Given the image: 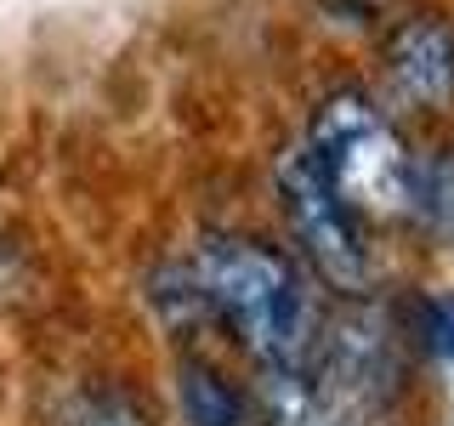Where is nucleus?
<instances>
[{
    "label": "nucleus",
    "instance_id": "obj_6",
    "mask_svg": "<svg viewBox=\"0 0 454 426\" xmlns=\"http://www.w3.org/2000/svg\"><path fill=\"white\" fill-rule=\"evenodd\" d=\"M182 398H188V415L193 426H239V398L227 392L222 375H210V369H188L182 375Z\"/></svg>",
    "mask_w": 454,
    "mask_h": 426
},
{
    "label": "nucleus",
    "instance_id": "obj_1",
    "mask_svg": "<svg viewBox=\"0 0 454 426\" xmlns=\"http://www.w3.org/2000/svg\"><path fill=\"white\" fill-rule=\"evenodd\" d=\"M193 284L199 302L216 307L267 369H295L307 359V296L278 250L250 245V239H205Z\"/></svg>",
    "mask_w": 454,
    "mask_h": 426
},
{
    "label": "nucleus",
    "instance_id": "obj_9",
    "mask_svg": "<svg viewBox=\"0 0 454 426\" xmlns=\"http://www.w3.org/2000/svg\"><path fill=\"white\" fill-rule=\"evenodd\" d=\"M330 6H340V12H369L375 0H330Z\"/></svg>",
    "mask_w": 454,
    "mask_h": 426
},
{
    "label": "nucleus",
    "instance_id": "obj_2",
    "mask_svg": "<svg viewBox=\"0 0 454 426\" xmlns=\"http://www.w3.org/2000/svg\"><path fill=\"white\" fill-rule=\"evenodd\" d=\"M312 165L340 193L352 217H397L415 205V160L369 97L335 91L312 114Z\"/></svg>",
    "mask_w": 454,
    "mask_h": 426
},
{
    "label": "nucleus",
    "instance_id": "obj_7",
    "mask_svg": "<svg viewBox=\"0 0 454 426\" xmlns=\"http://www.w3.org/2000/svg\"><path fill=\"white\" fill-rule=\"evenodd\" d=\"M432 330H437V341H443V352L454 359V296L432 307Z\"/></svg>",
    "mask_w": 454,
    "mask_h": 426
},
{
    "label": "nucleus",
    "instance_id": "obj_5",
    "mask_svg": "<svg viewBox=\"0 0 454 426\" xmlns=\"http://www.w3.org/2000/svg\"><path fill=\"white\" fill-rule=\"evenodd\" d=\"M267 421L273 426H347L335 398L318 392L295 369H273V381H267Z\"/></svg>",
    "mask_w": 454,
    "mask_h": 426
},
{
    "label": "nucleus",
    "instance_id": "obj_8",
    "mask_svg": "<svg viewBox=\"0 0 454 426\" xmlns=\"http://www.w3.org/2000/svg\"><path fill=\"white\" fill-rule=\"evenodd\" d=\"M80 426H137V415H125V409H114V404H108V409H91V415H85Z\"/></svg>",
    "mask_w": 454,
    "mask_h": 426
},
{
    "label": "nucleus",
    "instance_id": "obj_3",
    "mask_svg": "<svg viewBox=\"0 0 454 426\" xmlns=\"http://www.w3.org/2000/svg\"><path fill=\"white\" fill-rule=\"evenodd\" d=\"M278 199H284V217H290V233H295V245L307 250V262L318 267L335 290H364L369 256H364L358 222L340 205V193L324 182V170L312 165L307 148H290L278 160Z\"/></svg>",
    "mask_w": 454,
    "mask_h": 426
},
{
    "label": "nucleus",
    "instance_id": "obj_4",
    "mask_svg": "<svg viewBox=\"0 0 454 426\" xmlns=\"http://www.w3.org/2000/svg\"><path fill=\"white\" fill-rule=\"evenodd\" d=\"M387 75L397 97L420 108H437L454 97V28L443 18H415L392 35L387 46Z\"/></svg>",
    "mask_w": 454,
    "mask_h": 426
}]
</instances>
